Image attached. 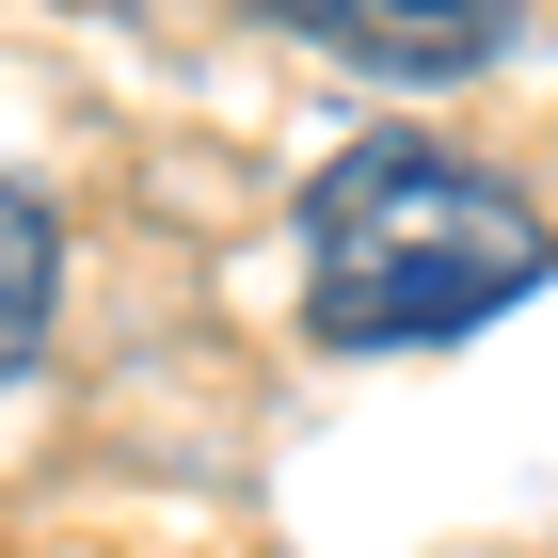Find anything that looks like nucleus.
<instances>
[{
  "instance_id": "f257e3e1",
  "label": "nucleus",
  "mask_w": 558,
  "mask_h": 558,
  "mask_svg": "<svg viewBox=\"0 0 558 558\" xmlns=\"http://www.w3.org/2000/svg\"><path fill=\"white\" fill-rule=\"evenodd\" d=\"M558 271L543 208L447 144H336L303 192V303L336 351H447Z\"/></svg>"
},
{
  "instance_id": "f03ea898",
  "label": "nucleus",
  "mask_w": 558,
  "mask_h": 558,
  "mask_svg": "<svg viewBox=\"0 0 558 558\" xmlns=\"http://www.w3.org/2000/svg\"><path fill=\"white\" fill-rule=\"evenodd\" d=\"M256 16L319 33L336 64H367V81H478V64L526 33V0H256Z\"/></svg>"
},
{
  "instance_id": "7ed1b4c3",
  "label": "nucleus",
  "mask_w": 558,
  "mask_h": 558,
  "mask_svg": "<svg viewBox=\"0 0 558 558\" xmlns=\"http://www.w3.org/2000/svg\"><path fill=\"white\" fill-rule=\"evenodd\" d=\"M48 288H64V240H48V208L0 175V384L48 351Z\"/></svg>"
}]
</instances>
